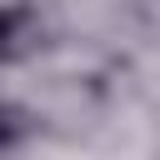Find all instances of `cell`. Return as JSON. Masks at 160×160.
Segmentation results:
<instances>
[{"mask_svg":"<svg viewBox=\"0 0 160 160\" xmlns=\"http://www.w3.org/2000/svg\"><path fill=\"white\" fill-rule=\"evenodd\" d=\"M45 35H50V25H45L40 5H30V0H0V70L35 60L45 50Z\"/></svg>","mask_w":160,"mask_h":160,"instance_id":"1","label":"cell"},{"mask_svg":"<svg viewBox=\"0 0 160 160\" xmlns=\"http://www.w3.org/2000/svg\"><path fill=\"white\" fill-rule=\"evenodd\" d=\"M40 130H45V120H40V110H35L30 100H20V95H0V160L30 150Z\"/></svg>","mask_w":160,"mask_h":160,"instance_id":"2","label":"cell"}]
</instances>
